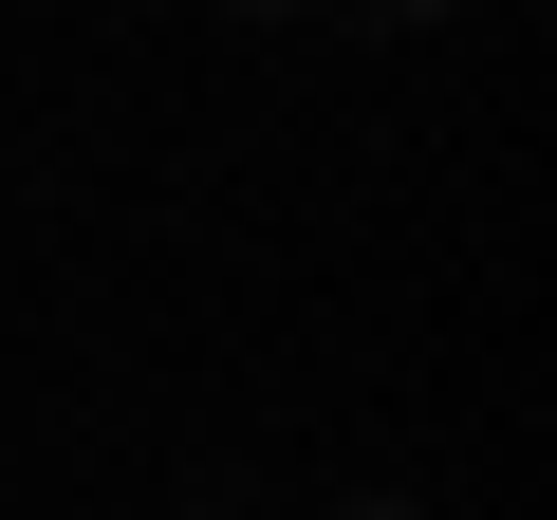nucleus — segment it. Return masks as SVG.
I'll list each match as a JSON object with an SVG mask.
<instances>
[{"label":"nucleus","instance_id":"obj_1","mask_svg":"<svg viewBox=\"0 0 557 520\" xmlns=\"http://www.w3.org/2000/svg\"><path fill=\"white\" fill-rule=\"evenodd\" d=\"M335 520H428V502H335Z\"/></svg>","mask_w":557,"mask_h":520},{"label":"nucleus","instance_id":"obj_2","mask_svg":"<svg viewBox=\"0 0 557 520\" xmlns=\"http://www.w3.org/2000/svg\"><path fill=\"white\" fill-rule=\"evenodd\" d=\"M242 20H298V0H242Z\"/></svg>","mask_w":557,"mask_h":520},{"label":"nucleus","instance_id":"obj_3","mask_svg":"<svg viewBox=\"0 0 557 520\" xmlns=\"http://www.w3.org/2000/svg\"><path fill=\"white\" fill-rule=\"evenodd\" d=\"M391 20H446V0H391Z\"/></svg>","mask_w":557,"mask_h":520}]
</instances>
